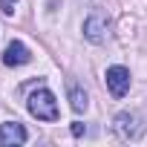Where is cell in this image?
<instances>
[{
    "instance_id": "cell-5",
    "label": "cell",
    "mask_w": 147,
    "mask_h": 147,
    "mask_svg": "<svg viewBox=\"0 0 147 147\" xmlns=\"http://www.w3.org/2000/svg\"><path fill=\"white\" fill-rule=\"evenodd\" d=\"M29 133L23 130V124L9 121V124H0V147H9V144H26Z\"/></svg>"
},
{
    "instance_id": "cell-7",
    "label": "cell",
    "mask_w": 147,
    "mask_h": 147,
    "mask_svg": "<svg viewBox=\"0 0 147 147\" xmlns=\"http://www.w3.org/2000/svg\"><path fill=\"white\" fill-rule=\"evenodd\" d=\"M69 107L75 113H84L90 107V98H87V92H84L81 84H69Z\"/></svg>"
},
{
    "instance_id": "cell-8",
    "label": "cell",
    "mask_w": 147,
    "mask_h": 147,
    "mask_svg": "<svg viewBox=\"0 0 147 147\" xmlns=\"http://www.w3.org/2000/svg\"><path fill=\"white\" fill-rule=\"evenodd\" d=\"M15 3H18V0H0V12H3V15H12V12H15Z\"/></svg>"
},
{
    "instance_id": "cell-6",
    "label": "cell",
    "mask_w": 147,
    "mask_h": 147,
    "mask_svg": "<svg viewBox=\"0 0 147 147\" xmlns=\"http://www.w3.org/2000/svg\"><path fill=\"white\" fill-rule=\"evenodd\" d=\"M32 61V52L26 49V43H20V40H12L9 46H6V52H3V63L6 66H23V63H29Z\"/></svg>"
},
{
    "instance_id": "cell-1",
    "label": "cell",
    "mask_w": 147,
    "mask_h": 147,
    "mask_svg": "<svg viewBox=\"0 0 147 147\" xmlns=\"http://www.w3.org/2000/svg\"><path fill=\"white\" fill-rule=\"evenodd\" d=\"M113 130H115V136L124 138V141H138L147 127H144V118H141L136 110H121V113L113 118Z\"/></svg>"
},
{
    "instance_id": "cell-4",
    "label": "cell",
    "mask_w": 147,
    "mask_h": 147,
    "mask_svg": "<svg viewBox=\"0 0 147 147\" xmlns=\"http://www.w3.org/2000/svg\"><path fill=\"white\" fill-rule=\"evenodd\" d=\"M104 78H107V90L113 98H124L130 92V72L124 66H110Z\"/></svg>"
},
{
    "instance_id": "cell-3",
    "label": "cell",
    "mask_w": 147,
    "mask_h": 147,
    "mask_svg": "<svg viewBox=\"0 0 147 147\" xmlns=\"http://www.w3.org/2000/svg\"><path fill=\"white\" fill-rule=\"evenodd\" d=\"M107 35H110V20H107V15L92 12V15L84 20V38H87L90 43H104Z\"/></svg>"
},
{
    "instance_id": "cell-2",
    "label": "cell",
    "mask_w": 147,
    "mask_h": 147,
    "mask_svg": "<svg viewBox=\"0 0 147 147\" xmlns=\"http://www.w3.org/2000/svg\"><path fill=\"white\" fill-rule=\"evenodd\" d=\"M29 113L38 118V121H58V101H55V95H52V90H46V87H40V90H35L32 95H29Z\"/></svg>"
},
{
    "instance_id": "cell-9",
    "label": "cell",
    "mask_w": 147,
    "mask_h": 147,
    "mask_svg": "<svg viewBox=\"0 0 147 147\" xmlns=\"http://www.w3.org/2000/svg\"><path fill=\"white\" fill-rule=\"evenodd\" d=\"M69 130H72V136H84V133H87V127H84L81 121H75V124H72Z\"/></svg>"
}]
</instances>
